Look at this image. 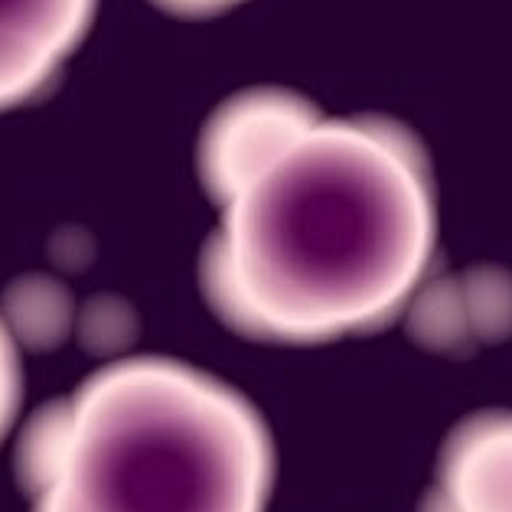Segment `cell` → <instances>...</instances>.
<instances>
[{
	"label": "cell",
	"instance_id": "cell-2",
	"mask_svg": "<svg viewBox=\"0 0 512 512\" xmlns=\"http://www.w3.org/2000/svg\"><path fill=\"white\" fill-rule=\"evenodd\" d=\"M30 483L33 512H265L271 444L229 385L128 359L40 421Z\"/></svg>",
	"mask_w": 512,
	"mask_h": 512
},
{
	"label": "cell",
	"instance_id": "cell-3",
	"mask_svg": "<svg viewBox=\"0 0 512 512\" xmlns=\"http://www.w3.org/2000/svg\"><path fill=\"white\" fill-rule=\"evenodd\" d=\"M95 0H0V108L27 102L89 30Z\"/></svg>",
	"mask_w": 512,
	"mask_h": 512
},
{
	"label": "cell",
	"instance_id": "cell-1",
	"mask_svg": "<svg viewBox=\"0 0 512 512\" xmlns=\"http://www.w3.org/2000/svg\"><path fill=\"white\" fill-rule=\"evenodd\" d=\"M199 160L216 206L206 294L232 327L323 343L392 320L418 291L437 203L402 124L255 89L209 118Z\"/></svg>",
	"mask_w": 512,
	"mask_h": 512
},
{
	"label": "cell",
	"instance_id": "cell-4",
	"mask_svg": "<svg viewBox=\"0 0 512 512\" xmlns=\"http://www.w3.org/2000/svg\"><path fill=\"white\" fill-rule=\"evenodd\" d=\"M424 512H512V411H483L457 424Z\"/></svg>",
	"mask_w": 512,
	"mask_h": 512
},
{
	"label": "cell",
	"instance_id": "cell-5",
	"mask_svg": "<svg viewBox=\"0 0 512 512\" xmlns=\"http://www.w3.org/2000/svg\"><path fill=\"white\" fill-rule=\"evenodd\" d=\"M17 398H20V362H17V349L10 333L0 320V437L10 428L17 411Z\"/></svg>",
	"mask_w": 512,
	"mask_h": 512
},
{
	"label": "cell",
	"instance_id": "cell-6",
	"mask_svg": "<svg viewBox=\"0 0 512 512\" xmlns=\"http://www.w3.org/2000/svg\"><path fill=\"white\" fill-rule=\"evenodd\" d=\"M173 10H183V14H212V10H222V7H232L239 0H160Z\"/></svg>",
	"mask_w": 512,
	"mask_h": 512
}]
</instances>
